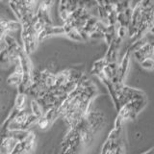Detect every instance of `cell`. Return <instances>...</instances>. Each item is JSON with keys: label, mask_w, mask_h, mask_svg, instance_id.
<instances>
[{"label": "cell", "mask_w": 154, "mask_h": 154, "mask_svg": "<svg viewBox=\"0 0 154 154\" xmlns=\"http://www.w3.org/2000/svg\"><path fill=\"white\" fill-rule=\"evenodd\" d=\"M70 11L67 6V0H60V4H59V14L60 17L63 20V23H65L67 21L69 17Z\"/></svg>", "instance_id": "cell-8"}, {"label": "cell", "mask_w": 154, "mask_h": 154, "mask_svg": "<svg viewBox=\"0 0 154 154\" xmlns=\"http://www.w3.org/2000/svg\"><path fill=\"white\" fill-rule=\"evenodd\" d=\"M107 64V62L104 60V58L100 59L98 61H96L94 66H93V69H91V72L95 75H99L100 73H102V70H103V67L105 66V65Z\"/></svg>", "instance_id": "cell-11"}, {"label": "cell", "mask_w": 154, "mask_h": 154, "mask_svg": "<svg viewBox=\"0 0 154 154\" xmlns=\"http://www.w3.org/2000/svg\"><path fill=\"white\" fill-rule=\"evenodd\" d=\"M30 110H31V114L36 116L38 119L42 117L43 114H45V111H43L42 107L38 104V102L35 98L30 101Z\"/></svg>", "instance_id": "cell-10"}, {"label": "cell", "mask_w": 154, "mask_h": 154, "mask_svg": "<svg viewBox=\"0 0 154 154\" xmlns=\"http://www.w3.org/2000/svg\"><path fill=\"white\" fill-rule=\"evenodd\" d=\"M133 54L135 59L139 63H141L146 59H148V58H153V42H147L140 48H138L137 50L133 51Z\"/></svg>", "instance_id": "cell-4"}, {"label": "cell", "mask_w": 154, "mask_h": 154, "mask_svg": "<svg viewBox=\"0 0 154 154\" xmlns=\"http://www.w3.org/2000/svg\"><path fill=\"white\" fill-rule=\"evenodd\" d=\"M0 64L3 65V66H7L9 64H11L9 52H8L6 47H4L3 49L0 51Z\"/></svg>", "instance_id": "cell-13"}, {"label": "cell", "mask_w": 154, "mask_h": 154, "mask_svg": "<svg viewBox=\"0 0 154 154\" xmlns=\"http://www.w3.org/2000/svg\"><path fill=\"white\" fill-rule=\"evenodd\" d=\"M51 124H52V122L45 115H43L42 117L38 118L37 120V125L41 130H46Z\"/></svg>", "instance_id": "cell-12"}, {"label": "cell", "mask_w": 154, "mask_h": 154, "mask_svg": "<svg viewBox=\"0 0 154 154\" xmlns=\"http://www.w3.org/2000/svg\"><path fill=\"white\" fill-rule=\"evenodd\" d=\"M0 1H2V2H7V3H8L9 0H0Z\"/></svg>", "instance_id": "cell-15"}, {"label": "cell", "mask_w": 154, "mask_h": 154, "mask_svg": "<svg viewBox=\"0 0 154 154\" xmlns=\"http://www.w3.org/2000/svg\"><path fill=\"white\" fill-rule=\"evenodd\" d=\"M27 104V94H17L16 101H14V109L17 111H22L26 109Z\"/></svg>", "instance_id": "cell-9"}, {"label": "cell", "mask_w": 154, "mask_h": 154, "mask_svg": "<svg viewBox=\"0 0 154 154\" xmlns=\"http://www.w3.org/2000/svg\"><path fill=\"white\" fill-rule=\"evenodd\" d=\"M130 55L131 51L128 49L124 52L122 58L120 59V62H118V71H117V77L118 82L120 84L123 83V80L127 74V71L129 69V64H130Z\"/></svg>", "instance_id": "cell-3"}, {"label": "cell", "mask_w": 154, "mask_h": 154, "mask_svg": "<svg viewBox=\"0 0 154 154\" xmlns=\"http://www.w3.org/2000/svg\"><path fill=\"white\" fill-rule=\"evenodd\" d=\"M21 2L24 7V10H25V12L29 16L32 17L35 16L40 0H21Z\"/></svg>", "instance_id": "cell-7"}, {"label": "cell", "mask_w": 154, "mask_h": 154, "mask_svg": "<svg viewBox=\"0 0 154 154\" xmlns=\"http://www.w3.org/2000/svg\"><path fill=\"white\" fill-rule=\"evenodd\" d=\"M140 64H141V66L143 69H146L147 70H152L153 69V58H148V59L143 60L140 63Z\"/></svg>", "instance_id": "cell-14"}, {"label": "cell", "mask_w": 154, "mask_h": 154, "mask_svg": "<svg viewBox=\"0 0 154 154\" xmlns=\"http://www.w3.org/2000/svg\"><path fill=\"white\" fill-rule=\"evenodd\" d=\"M146 105V98L134 99L122 105L118 111V118L124 123L126 120H132L137 117V115L141 112Z\"/></svg>", "instance_id": "cell-1"}, {"label": "cell", "mask_w": 154, "mask_h": 154, "mask_svg": "<svg viewBox=\"0 0 154 154\" xmlns=\"http://www.w3.org/2000/svg\"><path fill=\"white\" fill-rule=\"evenodd\" d=\"M63 29H64V33L65 35L67 36L69 38H71L72 41L74 42H83V38H82L80 33L78 30L71 26L69 22H65L64 25H63Z\"/></svg>", "instance_id": "cell-6"}, {"label": "cell", "mask_w": 154, "mask_h": 154, "mask_svg": "<svg viewBox=\"0 0 154 154\" xmlns=\"http://www.w3.org/2000/svg\"><path fill=\"white\" fill-rule=\"evenodd\" d=\"M21 36H22V42H23V51L27 55L31 54L37 49L38 45V38L35 31L33 30L31 26V20L21 23Z\"/></svg>", "instance_id": "cell-2"}, {"label": "cell", "mask_w": 154, "mask_h": 154, "mask_svg": "<svg viewBox=\"0 0 154 154\" xmlns=\"http://www.w3.org/2000/svg\"><path fill=\"white\" fill-rule=\"evenodd\" d=\"M19 141L11 137H4L0 141V152L10 154Z\"/></svg>", "instance_id": "cell-5"}]
</instances>
